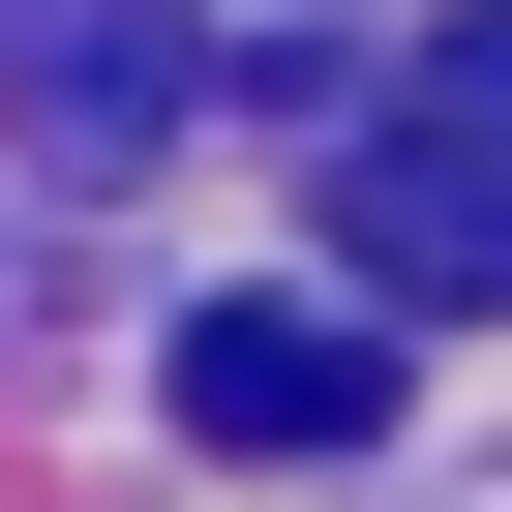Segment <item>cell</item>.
I'll return each mask as SVG.
<instances>
[{
	"mask_svg": "<svg viewBox=\"0 0 512 512\" xmlns=\"http://www.w3.org/2000/svg\"><path fill=\"white\" fill-rule=\"evenodd\" d=\"M332 241H362L392 302H512V0L422 31V61L332 121Z\"/></svg>",
	"mask_w": 512,
	"mask_h": 512,
	"instance_id": "6da1fadb",
	"label": "cell"
},
{
	"mask_svg": "<svg viewBox=\"0 0 512 512\" xmlns=\"http://www.w3.org/2000/svg\"><path fill=\"white\" fill-rule=\"evenodd\" d=\"M181 422L211 452H362L392 422V332H332V302H181Z\"/></svg>",
	"mask_w": 512,
	"mask_h": 512,
	"instance_id": "7a4b0ae2",
	"label": "cell"
}]
</instances>
